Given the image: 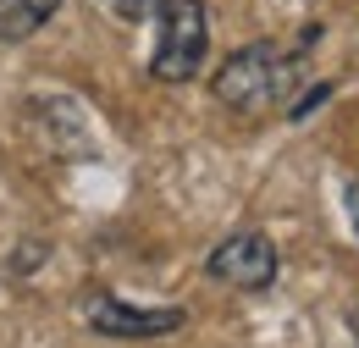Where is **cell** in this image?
<instances>
[{"mask_svg":"<svg viewBox=\"0 0 359 348\" xmlns=\"http://www.w3.org/2000/svg\"><path fill=\"white\" fill-rule=\"evenodd\" d=\"M299 83V61H287L276 44H243L232 50L216 72V100L226 111H243V116H260L271 105H282Z\"/></svg>","mask_w":359,"mask_h":348,"instance_id":"obj_1","label":"cell"},{"mask_svg":"<svg viewBox=\"0 0 359 348\" xmlns=\"http://www.w3.org/2000/svg\"><path fill=\"white\" fill-rule=\"evenodd\" d=\"M155 17H161V39H155V55H149V72L161 83H194L205 55H210L205 0H161Z\"/></svg>","mask_w":359,"mask_h":348,"instance_id":"obj_2","label":"cell"},{"mask_svg":"<svg viewBox=\"0 0 359 348\" xmlns=\"http://www.w3.org/2000/svg\"><path fill=\"white\" fill-rule=\"evenodd\" d=\"M210 276L226 282V288H243V293H260L271 288V276H276V243H271L266 232H232L226 243L210 249Z\"/></svg>","mask_w":359,"mask_h":348,"instance_id":"obj_3","label":"cell"},{"mask_svg":"<svg viewBox=\"0 0 359 348\" xmlns=\"http://www.w3.org/2000/svg\"><path fill=\"white\" fill-rule=\"evenodd\" d=\"M83 321H89L100 337H172L188 315H182L177 304L138 309V304H122L116 293H89V299H83Z\"/></svg>","mask_w":359,"mask_h":348,"instance_id":"obj_4","label":"cell"},{"mask_svg":"<svg viewBox=\"0 0 359 348\" xmlns=\"http://www.w3.org/2000/svg\"><path fill=\"white\" fill-rule=\"evenodd\" d=\"M55 11H61V0H0V39L6 44L34 39Z\"/></svg>","mask_w":359,"mask_h":348,"instance_id":"obj_5","label":"cell"},{"mask_svg":"<svg viewBox=\"0 0 359 348\" xmlns=\"http://www.w3.org/2000/svg\"><path fill=\"white\" fill-rule=\"evenodd\" d=\"M100 6H105V11H116L122 22H144V17H149L161 0H100Z\"/></svg>","mask_w":359,"mask_h":348,"instance_id":"obj_6","label":"cell"},{"mask_svg":"<svg viewBox=\"0 0 359 348\" xmlns=\"http://www.w3.org/2000/svg\"><path fill=\"white\" fill-rule=\"evenodd\" d=\"M343 205H348V227H354V238H359V182L343 188Z\"/></svg>","mask_w":359,"mask_h":348,"instance_id":"obj_7","label":"cell"},{"mask_svg":"<svg viewBox=\"0 0 359 348\" xmlns=\"http://www.w3.org/2000/svg\"><path fill=\"white\" fill-rule=\"evenodd\" d=\"M354 337H359V309H354Z\"/></svg>","mask_w":359,"mask_h":348,"instance_id":"obj_8","label":"cell"}]
</instances>
